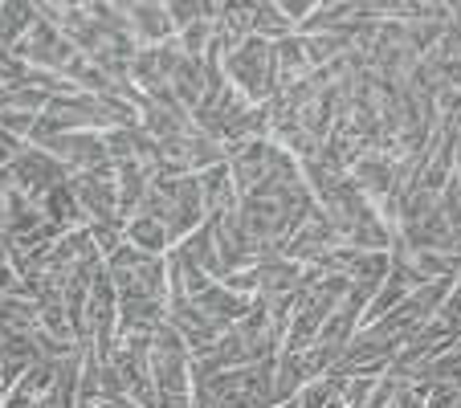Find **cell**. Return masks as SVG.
Returning <instances> with one entry per match:
<instances>
[{"instance_id":"cell-1","label":"cell","mask_w":461,"mask_h":408,"mask_svg":"<svg viewBox=\"0 0 461 408\" xmlns=\"http://www.w3.org/2000/svg\"><path fill=\"white\" fill-rule=\"evenodd\" d=\"M127 13V25L131 37H140L148 45H164L172 37V21H167V9L159 5H135V9H122Z\"/></svg>"},{"instance_id":"cell-2","label":"cell","mask_w":461,"mask_h":408,"mask_svg":"<svg viewBox=\"0 0 461 408\" xmlns=\"http://www.w3.org/2000/svg\"><path fill=\"white\" fill-rule=\"evenodd\" d=\"M127 237H131V249L151 253V258H159V253H164L167 245H172V237H167V229L159 225V221H151V217H135V221H131Z\"/></svg>"},{"instance_id":"cell-3","label":"cell","mask_w":461,"mask_h":408,"mask_svg":"<svg viewBox=\"0 0 461 408\" xmlns=\"http://www.w3.org/2000/svg\"><path fill=\"white\" fill-rule=\"evenodd\" d=\"M249 33H258L261 41L266 37L282 41V37H290V21L282 17L278 5H261V9H249Z\"/></svg>"},{"instance_id":"cell-4","label":"cell","mask_w":461,"mask_h":408,"mask_svg":"<svg viewBox=\"0 0 461 408\" xmlns=\"http://www.w3.org/2000/svg\"><path fill=\"white\" fill-rule=\"evenodd\" d=\"M445 86H449V90H457V95H461V58L445 61Z\"/></svg>"},{"instance_id":"cell-5","label":"cell","mask_w":461,"mask_h":408,"mask_svg":"<svg viewBox=\"0 0 461 408\" xmlns=\"http://www.w3.org/2000/svg\"><path fill=\"white\" fill-rule=\"evenodd\" d=\"M274 408H298V396H294V400H286V404H274Z\"/></svg>"},{"instance_id":"cell-6","label":"cell","mask_w":461,"mask_h":408,"mask_svg":"<svg viewBox=\"0 0 461 408\" xmlns=\"http://www.w3.org/2000/svg\"><path fill=\"white\" fill-rule=\"evenodd\" d=\"M453 408H461V392H457V396H453Z\"/></svg>"}]
</instances>
